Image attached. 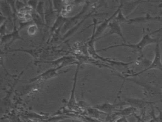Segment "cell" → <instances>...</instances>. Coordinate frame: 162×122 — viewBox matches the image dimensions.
<instances>
[{
	"label": "cell",
	"instance_id": "obj_1",
	"mask_svg": "<svg viewBox=\"0 0 162 122\" xmlns=\"http://www.w3.org/2000/svg\"><path fill=\"white\" fill-rule=\"evenodd\" d=\"M162 30V28L155 30V31H153L151 33H148L147 34L144 33L143 38H141V40L140 41V42H138L136 44H130V43H122V44H118V45H112L110 46L109 47H106L105 48L102 49H99L97 51V52H100L102 51H106L111 48H117V47H127L129 48H131L134 52L135 53H140L141 54H143V49L147 47L148 45L155 43L157 44L158 42H161L162 39H160L159 38H152L151 36L153 34H155L160 30Z\"/></svg>",
	"mask_w": 162,
	"mask_h": 122
},
{
	"label": "cell",
	"instance_id": "obj_2",
	"mask_svg": "<svg viewBox=\"0 0 162 122\" xmlns=\"http://www.w3.org/2000/svg\"><path fill=\"white\" fill-rule=\"evenodd\" d=\"M160 43L158 42L156 44L155 48V57H154L151 64L147 67L136 73L133 74H123L122 76L120 74H117V75L119 76V77H123V78H130V77H136L139 75H140L146 71H148L151 70H158L160 71H162V62H161V48H160Z\"/></svg>",
	"mask_w": 162,
	"mask_h": 122
},
{
	"label": "cell",
	"instance_id": "obj_3",
	"mask_svg": "<svg viewBox=\"0 0 162 122\" xmlns=\"http://www.w3.org/2000/svg\"><path fill=\"white\" fill-rule=\"evenodd\" d=\"M120 78H122L123 80V83L121 86V88L123 85V83H124L125 81H129L133 82L136 84V85L139 86H140L143 88V94L146 97L152 98V97H155L156 96L161 95L160 92L156 87L150 85L149 83H147L144 81H142L141 80H138L137 78H135L134 77H130V78L120 77Z\"/></svg>",
	"mask_w": 162,
	"mask_h": 122
},
{
	"label": "cell",
	"instance_id": "obj_4",
	"mask_svg": "<svg viewBox=\"0 0 162 122\" xmlns=\"http://www.w3.org/2000/svg\"><path fill=\"white\" fill-rule=\"evenodd\" d=\"M91 4V3L90 2H86V4L84 5L82 10L79 13L74 15V16L68 17L67 21L65 22L62 29H61V33L65 34L69 29H71L76 24H78L80 20L85 16V13L89 10Z\"/></svg>",
	"mask_w": 162,
	"mask_h": 122
},
{
	"label": "cell",
	"instance_id": "obj_5",
	"mask_svg": "<svg viewBox=\"0 0 162 122\" xmlns=\"http://www.w3.org/2000/svg\"><path fill=\"white\" fill-rule=\"evenodd\" d=\"M121 100L122 101H120V103L122 106L128 105L130 107H133V108L136 109H143L146 108L147 105L155 104L156 102H158V101L151 102V101H146L145 99L130 98V97H121Z\"/></svg>",
	"mask_w": 162,
	"mask_h": 122
},
{
	"label": "cell",
	"instance_id": "obj_6",
	"mask_svg": "<svg viewBox=\"0 0 162 122\" xmlns=\"http://www.w3.org/2000/svg\"><path fill=\"white\" fill-rule=\"evenodd\" d=\"M25 70H24L23 71H21V73L18 75V76L17 78H15V82L13 83V84L12 85V86L11 87L10 89L6 92V96H5V97L2 99V104H1V106H2V113H5V114L6 113H9V110L11 106V101H10V97L12 96V94L13 93V92L14 90V88L15 87V86H16L17 83H18V81H19L21 76L22 75V74L24 73Z\"/></svg>",
	"mask_w": 162,
	"mask_h": 122
},
{
	"label": "cell",
	"instance_id": "obj_7",
	"mask_svg": "<svg viewBox=\"0 0 162 122\" xmlns=\"http://www.w3.org/2000/svg\"><path fill=\"white\" fill-rule=\"evenodd\" d=\"M97 9V7L95 8V9H92V10H91V12H90L89 13H88L87 15H85V16L80 20V22L78 23V24H76L75 26H74L72 28H71V29H69L68 31L64 34V36H62V38H61V41H64V42L65 41V40L67 39H68V38H71L72 35H74L75 34V33L79 29V28L82 25L83 23L86 21L88 19H89V17H92V16H95V15H98V16H99V15H103L105 14H106L105 13H95L96 10Z\"/></svg>",
	"mask_w": 162,
	"mask_h": 122
},
{
	"label": "cell",
	"instance_id": "obj_8",
	"mask_svg": "<svg viewBox=\"0 0 162 122\" xmlns=\"http://www.w3.org/2000/svg\"><path fill=\"white\" fill-rule=\"evenodd\" d=\"M157 2V1H147V0H136V1H126V0H121L120 3L122 4V10L127 17L129 15L133 13L136 9V7L140 4L145 2Z\"/></svg>",
	"mask_w": 162,
	"mask_h": 122
},
{
	"label": "cell",
	"instance_id": "obj_9",
	"mask_svg": "<svg viewBox=\"0 0 162 122\" xmlns=\"http://www.w3.org/2000/svg\"><path fill=\"white\" fill-rule=\"evenodd\" d=\"M109 27L110 28L109 33L105 34V35H104V36H100L99 38H98L96 40L101 39V38L106 37V36L112 35V34H117V36H119L121 38L122 41H123V43H126V42L127 41L126 40L124 36H123V34L122 33V29L120 27V24H119V23H118L117 22H116L113 19L112 21L110 22V23L109 24Z\"/></svg>",
	"mask_w": 162,
	"mask_h": 122
},
{
	"label": "cell",
	"instance_id": "obj_10",
	"mask_svg": "<svg viewBox=\"0 0 162 122\" xmlns=\"http://www.w3.org/2000/svg\"><path fill=\"white\" fill-rule=\"evenodd\" d=\"M118 12H119V8H118V9L115 12V13L112 15V16H110L108 19H105L103 21H101V22H100L99 24L97 26L96 30V32H95V37L96 38V40L98 39V38L100 37V36H101L102 34L105 31L107 27H109V24L110 23V22L112 21L115 19V17H116Z\"/></svg>",
	"mask_w": 162,
	"mask_h": 122
},
{
	"label": "cell",
	"instance_id": "obj_11",
	"mask_svg": "<svg viewBox=\"0 0 162 122\" xmlns=\"http://www.w3.org/2000/svg\"><path fill=\"white\" fill-rule=\"evenodd\" d=\"M153 21H157V22H162V17L160 16H155L153 17L151 15L147 13L145 16L142 17H137L134 19H129L128 24H143V23H146L148 22H153Z\"/></svg>",
	"mask_w": 162,
	"mask_h": 122
},
{
	"label": "cell",
	"instance_id": "obj_12",
	"mask_svg": "<svg viewBox=\"0 0 162 122\" xmlns=\"http://www.w3.org/2000/svg\"><path fill=\"white\" fill-rule=\"evenodd\" d=\"M119 106H122V104L120 102L117 103H117L111 104L109 102H106V103H103L102 104L95 105L92 107L104 113L110 114L116 109L117 107Z\"/></svg>",
	"mask_w": 162,
	"mask_h": 122
},
{
	"label": "cell",
	"instance_id": "obj_13",
	"mask_svg": "<svg viewBox=\"0 0 162 122\" xmlns=\"http://www.w3.org/2000/svg\"><path fill=\"white\" fill-rule=\"evenodd\" d=\"M81 64H79L78 65H77V67H76V70H75V74H74V80H73L72 88L71 90L70 98H69L68 102H67V105L68 106H74V105L76 104V100H75V91L77 82H78L79 69H80V66H81Z\"/></svg>",
	"mask_w": 162,
	"mask_h": 122
},
{
	"label": "cell",
	"instance_id": "obj_14",
	"mask_svg": "<svg viewBox=\"0 0 162 122\" xmlns=\"http://www.w3.org/2000/svg\"><path fill=\"white\" fill-rule=\"evenodd\" d=\"M0 9H1L2 15L10 20H13V17L15 14L13 13L12 7L7 2L6 0H1Z\"/></svg>",
	"mask_w": 162,
	"mask_h": 122
},
{
	"label": "cell",
	"instance_id": "obj_15",
	"mask_svg": "<svg viewBox=\"0 0 162 122\" xmlns=\"http://www.w3.org/2000/svg\"><path fill=\"white\" fill-rule=\"evenodd\" d=\"M68 17H65L62 16L61 15H58L56 20L54 22L52 26L50 27V34L53 35V34L55 33L57 30L61 28L62 29L63 26L65 24V22L67 21Z\"/></svg>",
	"mask_w": 162,
	"mask_h": 122
},
{
	"label": "cell",
	"instance_id": "obj_16",
	"mask_svg": "<svg viewBox=\"0 0 162 122\" xmlns=\"http://www.w3.org/2000/svg\"><path fill=\"white\" fill-rule=\"evenodd\" d=\"M43 49L39 48L36 49H23V48H18V49H12L9 50L6 52H26L29 53V55L33 56L34 59H37L40 57V56L41 55V53L43 52Z\"/></svg>",
	"mask_w": 162,
	"mask_h": 122
},
{
	"label": "cell",
	"instance_id": "obj_17",
	"mask_svg": "<svg viewBox=\"0 0 162 122\" xmlns=\"http://www.w3.org/2000/svg\"><path fill=\"white\" fill-rule=\"evenodd\" d=\"M33 21L34 22V24H35L40 29H42L44 26H46L44 20L41 18L40 15L37 13L36 11H33L31 13Z\"/></svg>",
	"mask_w": 162,
	"mask_h": 122
},
{
	"label": "cell",
	"instance_id": "obj_18",
	"mask_svg": "<svg viewBox=\"0 0 162 122\" xmlns=\"http://www.w3.org/2000/svg\"><path fill=\"white\" fill-rule=\"evenodd\" d=\"M122 4L120 3L119 6V12L116 15V17H115L114 20L117 22L119 24H123V23H126L128 24L129 19H127V17L125 16V15L123 14L122 10Z\"/></svg>",
	"mask_w": 162,
	"mask_h": 122
},
{
	"label": "cell",
	"instance_id": "obj_19",
	"mask_svg": "<svg viewBox=\"0 0 162 122\" xmlns=\"http://www.w3.org/2000/svg\"><path fill=\"white\" fill-rule=\"evenodd\" d=\"M36 12L39 14L41 18L44 20L45 19V3L44 0H40L36 9ZM45 22V20H44Z\"/></svg>",
	"mask_w": 162,
	"mask_h": 122
},
{
	"label": "cell",
	"instance_id": "obj_20",
	"mask_svg": "<svg viewBox=\"0 0 162 122\" xmlns=\"http://www.w3.org/2000/svg\"><path fill=\"white\" fill-rule=\"evenodd\" d=\"M52 4L54 10L57 12L59 15L65 7L63 0H52Z\"/></svg>",
	"mask_w": 162,
	"mask_h": 122
},
{
	"label": "cell",
	"instance_id": "obj_21",
	"mask_svg": "<svg viewBox=\"0 0 162 122\" xmlns=\"http://www.w3.org/2000/svg\"><path fill=\"white\" fill-rule=\"evenodd\" d=\"M12 39V33H9L5 34V35L1 36V45L2 46L5 44V46L9 44Z\"/></svg>",
	"mask_w": 162,
	"mask_h": 122
},
{
	"label": "cell",
	"instance_id": "obj_22",
	"mask_svg": "<svg viewBox=\"0 0 162 122\" xmlns=\"http://www.w3.org/2000/svg\"><path fill=\"white\" fill-rule=\"evenodd\" d=\"M136 110V108H133V107H129V108H126L124 109H122L119 111V113H118L119 114H120V115H123V117H126L128 115H130V114H133V113L135 112Z\"/></svg>",
	"mask_w": 162,
	"mask_h": 122
},
{
	"label": "cell",
	"instance_id": "obj_23",
	"mask_svg": "<svg viewBox=\"0 0 162 122\" xmlns=\"http://www.w3.org/2000/svg\"><path fill=\"white\" fill-rule=\"evenodd\" d=\"M39 29V27L35 24H33L27 27V33L29 36H34L37 34Z\"/></svg>",
	"mask_w": 162,
	"mask_h": 122
},
{
	"label": "cell",
	"instance_id": "obj_24",
	"mask_svg": "<svg viewBox=\"0 0 162 122\" xmlns=\"http://www.w3.org/2000/svg\"><path fill=\"white\" fill-rule=\"evenodd\" d=\"M5 117V118H7L8 120H9L10 122H22L19 118V117L13 113L6 114Z\"/></svg>",
	"mask_w": 162,
	"mask_h": 122
},
{
	"label": "cell",
	"instance_id": "obj_25",
	"mask_svg": "<svg viewBox=\"0 0 162 122\" xmlns=\"http://www.w3.org/2000/svg\"><path fill=\"white\" fill-rule=\"evenodd\" d=\"M34 24L33 21H26V20H22L19 22V29L20 31L21 30L25 29L26 27H28L31 24Z\"/></svg>",
	"mask_w": 162,
	"mask_h": 122
},
{
	"label": "cell",
	"instance_id": "obj_26",
	"mask_svg": "<svg viewBox=\"0 0 162 122\" xmlns=\"http://www.w3.org/2000/svg\"><path fill=\"white\" fill-rule=\"evenodd\" d=\"M9 20L10 19H8L5 22L3 23V24H1V27H0V33H1V36L5 35V34L9 33L6 29V26H7V23L9 22Z\"/></svg>",
	"mask_w": 162,
	"mask_h": 122
},
{
	"label": "cell",
	"instance_id": "obj_27",
	"mask_svg": "<svg viewBox=\"0 0 162 122\" xmlns=\"http://www.w3.org/2000/svg\"><path fill=\"white\" fill-rule=\"evenodd\" d=\"M39 1L40 0H28L27 5L35 11L38 5V3H39Z\"/></svg>",
	"mask_w": 162,
	"mask_h": 122
},
{
	"label": "cell",
	"instance_id": "obj_28",
	"mask_svg": "<svg viewBox=\"0 0 162 122\" xmlns=\"http://www.w3.org/2000/svg\"><path fill=\"white\" fill-rule=\"evenodd\" d=\"M26 6H27V5L26 3H24V2H22L21 0H17L16 1L15 6H16V9H17L18 12H20L23 9H24Z\"/></svg>",
	"mask_w": 162,
	"mask_h": 122
},
{
	"label": "cell",
	"instance_id": "obj_29",
	"mask_svg": "<svg viewBox=\"0 0 162 122\" xmlns=\"http://www.w3.org/2000/svg\"><path fill=\"white\" fill-rule=\"evenodd\" d=\"M157 109L159 111V115L156 117H155V115L153 114V117H154V118H155L156 122H162V111L160 110L159 108H157Z\"/></svg>",
	"mask_w": 162,
	"mask_h": 122
},
{
	"label": "cell",
	"instance_id": "obj_30",
	"mask_svg": "<svg viewBox=\"0 0 162 122\" xmlns=\"http://www.w3.org/2000/svg\"><path fill=\"white\" fill-rule=\"evenodd\" d=\"M84 2H86V0H73V5H78Z\"/></svg>",
	"mask_w": 162,
	"mask_h": 122
},
{
	"label": "cell",
	"instance_id": "obj_31",
	"mask_svg": "<svg viewBox=\"0 0 162 122\" xmlns=\"http://www.w3.org/2000/svg\"><path fill=\"white\" fill-rule=\"evenodd\" d=\"M65 9H66V10L68 13H70L72 10V9H73V5H71V4L68 5H67V6H65Z\"/></svg>",
	"mask_w": 162,
	"mask_h": 122
},
{
	"label": "cell",
	"instance_id": "obj_32",
	"mask_svg": "<svg viewBox=\"0 0 162 122\" xmlns=\"http://www.w3.org/2000/svg\"><path fill=\"white\" fill-rule=\"evenodd\" d=\"M43 122H56V121H55V118H52L51 119L47 120L46 121H43Z\"/></svg>",
	"mask_w": 162,
	"mask_h": 122
},
{
	"label": "cell",
	"instance_id": "obj_33",
	"mask_svg": "<svg viewBox=\"0 0 162 122\" xmlns=\"http://www.w3.org/2000/svg\"><path fill=\"white\" fill-rule=\"evenodd\" d=\"M21 1L22 2H24V3H26L27 5V2H28V0H21Z\"/></svg>",
	"mask_w": 162,
	"mask_h": 122
}]
</instances>
